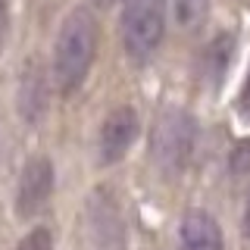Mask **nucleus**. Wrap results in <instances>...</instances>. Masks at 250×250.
<instances>
[{"label":"nucleus","instance_id":"nucleus-1","mask_svg":"<svg viewBox=\"0 0 250 250\" xmlns=\"http://www.w3.org/2000/svg\"><path fill=\"white\" fill-rule=\"evenodd\" d=\"M94 50H97V22L88 10H72L62 19L53 41V82L62 94H72L84 82Z\"/></svg>","mask_w":250,"mask_h":250},{"label":"nucleus","instance_id":"nucleus-2","mask_svg":"<svg viewBox=\"0 0 250 250\" xmlns=\"http://www.w3.org/2000/svg\"><path fill=\"white\" fill-rule=\"evenodd\" d=\"M194 144H197V122L191 113L178 106H169L156 116L153 135H150V156L166 175H178L194 156Z\"/></svg>","mask_w":250,"mask_h":250},{"label":"nucleus","instance_id":"nucleus-3","mask_svg":"<svg viewBox=\"0 0 250 250\" xmlns=\"http://www.w3.org/2000/svg\"><path fill=\"white\" fill-rule=\"evenodd\" d=\"M122 47L135 62H144L156 53L166 31V6L163 0H122L119 13Z\"/></svg>","mask_w":250,"mask_h":250},{"label":"nucleus","instance_id":"nucleus-4","mask_svg":"<svg viewBox=\"0 0 250 250\" xmlns=\"http://www.w3.org/2000/svg\"><path fill=\"white\" fill-rule=\"evenodd\" d=\"M88 222L94 250H125V222L119 203L106 188H97L88 197Z\"/></svg>","mask_w":250,"mask_h":250},{"label":"nucleus","instance_id":"nucleus-5","mask_svg":"<svg viewBox=\"0 0 250 250\" xmlns=\"http://www.w3.org/2000/svg\"><path fill=\"white\" fill-rule=\"evenodd\" d=\"M138 113L131 106H116L113 113L104 119L100 125V138H97V153H100V163H119L125 153H128V147L135 144L138 138Z\"/></svg>","mask_w":250,"mask_h":250},{"label":"nucleus","instance_id":"nucleus-6","mask_svg":"<svg viewBox=\"0 0 250 250\" xmlns=\"http://www.w3.org/2000/svg\"><path fill=\"white\" fill-rule=\"evenodd\" d=\"M53 191V166L47 156H31L16 185V213L22 219L35 216Z\"/></svg>","mask_w":250,"mask_h":250},{"label":"nucleus","instance_id":"nucleus-7","mask_svg":"<svg viewBox=\"0 0 250 250\" xmlns=\"http://www.w3.org/2000/svg\"><path fill=\"white\" fill-rule=\"evenodd\" d=\"M178 241H182V250H222V229L209 213L191 209L182 219Z\"/></svg>","mask_w":250,"mask_h":250},{"label":"nucleus","instance_id":"nucleus-8","mask_svg":"<svg viewBox=\"0 0 250 250\" xmlns=\"http://www.w3.org/2000/svg\"><path fill=\"white\" fill-rule=\"evenodd\" d=\"M231 57H234V38L229 31H219L200 53V75L207 78L209 84H219L222 75H225V69H229V62H231Z\"/></svg>","mask_w":250,"mask_h":250},{"label":"nucleus","instance_id":"nucleus-9","mask_svg":"<svg viewBox=\"0 0 250 250\" xmlns=\"http://www.w3.org/2000/svg\"><path fill=\"white\" fill-rule=\"evenodd\" d=\"M44 106H47V82H44V72L35 66L25 69L22 75V84H19V109L28 122H38L44 116Z\"/></svg>","mask_w":250,"mask_h":250},{"label":"nucleus","instance_id":"nucleus-10","mask_svg":"<svg viewBox=\"0 0 250 250\" xmlns=\"http://www.w3.org/2000/svg\"><path fill=\"white\" fill-rule=\"evenodd\" d=\"M169 6H172V19L182 31H197L209 13V0H169Z\"/></svg>","mask_w":250,"mask_h":250},{"label":"nucleus","instance_id":"nucleus-11","mask_svg":"<svg viewBox=\"0 0 250 250\" xmlns=\"http://www.w3.org/2000/svg\"><path fill=\"white\" fill-rule=\"evenodd\" d=\"M229 169H231V175H247L250 172V141H241V144L231 150Z\"/></svg>","mask_w":250,"mask_h":250},{"label":"nucleus","instance_id":"nucleus-12","mask_svg":"<svg viewBox=\"0 0 250 250\" xmlns=\"http://www.w3.org/2000/svg\"><path fill=\"white\" fill-rule=\"evenodd\" d=\"M50 247H53L50 231H47V229H35V231H28L25 238L19 241V247H16V250H50Z\"/></svg>","mask_w":250,"mask_h":250},{"label":"nucleus","instance_id":"nucleus-13","mask_svg":"<svg viewBox=\"0 0 250 250\" xmlns=\"http://www.w3.org/2000/svg\"><path fill=\"white\" fill-rule=\"evenodd\" d=\"M238 109L244 116H250V72H247V82H244V91H241V97H238Z\"/></svg>","mask_w":250,"mask_h":250},{"label":"nucleus","instance_id":"nucleus-14","mask_svg":"<svg viewBox=\"0 0 250 250\" xmlns=\"http://www.w3.org/2000/svg\"><path fill=\"white\" fill-rule=\"evenodd\" d=\"M6 25H10V3L0 0V44H3V38H6Z\"/></svg>","mask_w":250,"mask_h":250},{"label":"nucleus","instance_id":"nucleus-15","mask_svg":"<svg viewBox=\"0 0 250 250\" xmlns=\"http://www.w3.org/2000/svg\"><path fill=\"white\" fill-rule=\"evenodd\" d=\"M244 234L250 238V191H247V203H244Z\"/></svg>","mask_w":250,"mask_h":250},{"label":"nucleus","instance_id":"nucleus-16","mask_svg":"<svg viewBox=\"0 0 250 250\" xmlns=\"http://www.w3.org/2000/svg\"><path fill=\"white\" fill-rule=\"evenodd\" d=\"M94 3H113V0H94Z\"/></svg>","mask_w":250,"mask_h":250}]
</instances>
